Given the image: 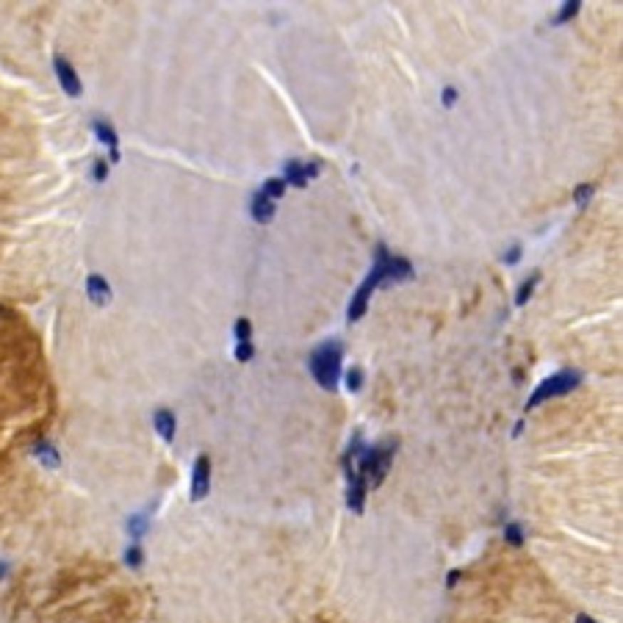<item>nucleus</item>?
Here are the masks:
<instances>
[{
    "mask_svg": "<svg viewBox=\"0 0 623 623\" xmlns=\"http://www.w3.org/2000/svg\"><path fill=\"white\" fill-rule=\"evenodd\" d=\"M125 562H127L130 568H142V562H145V554H142V548L136 546V543L125 551Z\"/></svg>",
    "mask_w": 623,
    "mask_h": 623,
    "instance_id": "5701e85b",
    "label": "nucleus"
},
{
    "mask_svg": "<svg viewBox=\"0 0 623 623\" xmlns=\"http://www.w3.org/2000/svg\"><path fill=\"white\" fill-rule=\"evenodd\" d=\"M538 283H540V272H532L521 286H518V291H515V305H518V308H523V305L529 302V297H532V291H535Z\"/></svg>",
    "mask_w": 623,
    "mask_h": 623,
    "instance_id": "2eb2a0df",
    "label": "nucleus"
},
{
    "mask_svg": "<svg viewBox=\"0 0 623 623\" xmlns=\"http://www.w3.org/2000/svg\"><path fill=\"white\" fill-rule=\"evenodd\" d=\"M261 192H263V194H266L269 199H274V202H277V199L286 194V183H283V177H266Z\"/></svg>",
    "mask_w": 623,
    "mask_h": 623,
    "instance_id": "f3484780",
    "label": "nucleus"
},
{
    "mask_svg": "<svg viewBox=\"0 0 623 623\" xmlns=\"http://www.w3.org/2000/svg\"><path fill=\"white\" fill-rule=\"evenodd\" d=\"M576 623H596L590 615H576Z\"/></svg>",
    "mask_w": 623,
    "mask_h": 623,
    "instance_id": "cd10ccee",
    "label": "nucleus"
},
{
    "mask_svg": "<svg viewBox=\"0 0 623 623\" xmlns=\"http://www.w3.org/2000/svg\"><path fill=\"white\" fill-rule=\"evenodd\" d=\"M249 214H252V219L258 224H269L274 219V214H277V202L266 197L263 192H255L252 194V205H249Z\"/></svg>",
    "mask_w": 623,
    "mask_h": 623,
    "instance_id": "1a4fd4ad",
    "label": "nucleus"
},
{
    "mask_svg": "<svg viewBox=\"0 0 623 623\" xmlns=\"http://www.w3.org/2000/svg\"><path fill=\"white\" fill-rule=\"evenodd\" d=\"M416 277V269L407 258H399V255H388V280L385 283H407Z\"/></svg>",
    "mask_w": 623,
    "mask_h": 623,
    "instance_id": "f8f14e48",
    "label": "nucleus"
},
{
    "mask_svg": "<svg viewBox=\"0 0 623 623\" xmlns=\"http://www.w3.org/2000/svg\"><path fill=\"white\" fill-rule=\"evenodd\" d=\"M579 9H582V3H579V0H568V3H562L560 14L551 20V25H562V23H568V20H573V17L579 14Z\"/></svg>",
    "mask_w": 623,
    "mask_h": 623,
    "instance_id": "a211bd4d",
    "label": "nucleus"
},
{
    "mask_svg": "<svg viewBox=\"0 0 623 623\" xmlns=\"http://www.w3.org/2000/svg\"><path fill=\"white\" fill-rule=\"evenodd\" d=\"M233 335H236V344H249V338H252V322L249 319H236L233 324Z\"/></svg>",
    "mask_w": 623,
    "mask_h": 623,
    "instance_id": "6ab92c4d",
    "label": "nucleus"
},
{
    "mask_svg": "<svg viewBox=\"0 0 623 623\" xmlns=\"http://www.w3.org/2000/svg\"><path fill=\"white\" fill-rule=\"evenodd\" d=\"M457 98H460V95H457V89H454V86H446V89H444V105H446V108H451V105H454V103H457Z\"/></svg>",
    "mask_w": 623,
    "mask_h": 623,
    "instance_id": "a878e982",
    "label": "nucleus"
},
{
    "mask_svg": "<svg viewBox=\"0 0 623 623\" xmlns=\"http://www.w3.org/2000/svg\"><path fill=\"white\" fill-rule=\"evenodd\" d=\"M86 297L92 299L95 305H100V308L111 302V286H108V280L103 274H89L86 277Z\"/></svg>",
    "mask_w": 623,
    "mask_h": 623,
    "instance_id": "9b49d317",
    "label": "nucleus"
},
{
    "mask_svg": "<svg viewBox=\"0 0 623 623\" xmlns=\"http://www.w3.org/2000/svg\"><path fill=\"white\" fill-rule=\"evenodd\" d=\"M521 255H523V247L521 244H513V247L507 249L504 255H501V263H507V266H515L518 261H521Z\"/></svg>",
    "mask_w": 623,
    "mask_h": 623,
    "instance_id": "b1692460",
    "label": "nucleus"
},
{
    "mask_svg": "<svg viewBox=\"0 0 623 623\" xmlns=\"http://www.w3.org/2000/svg\"><path fill=\"white\" fill-rule=\"evenodd\" d=\"M579 382H582V372H576V369H562V372L551 374V377H546V379L535 388V394L526 399V410H535V407L543 404L546 399L571 394Z\"/></svg>",
    "mask_w": 623,
    "mask_h": 623,
    "instance_id": "7ed1b4c3",
    "label": "nucleus"
},
{
    "mask_svg": "<svg viewBox=\"0 0 623 623\" xmlns=\"http://www.w3.org/2000/svg\"><path fill=\"white\" fill-rule=\"evenodd\" d=\"M366 491H369L366 479H363L357 471L347 468V507L355 513V515H360L363 507H366Z\"/></svg>",
    "mask_w": 623,
    "mask_h": 623,
    "instance_id": "0eeeda50",
    "label": "nucleus"
},
{
    "mask_svg": "<svg viewBox=\"0 0 623 623\" xmlns=\"http://www.w3.org/2000/svg\"><path fill=\"white\" fill-rule=\"evenodd\" d=\"M388 247L385 244H377L374 249V263H372V272L366 274V280L355 288V294L349 299L347 305V319L349 324L352 322H360L363 316H366V310H369V299H372L374 288H379L385 280H388Z\"/></svg>",
    "mask_w": 623,
    "mask_h": 623,
    "instance_id": "f03ea898",
    "label": "nucleus"
},
{
    "mask_svg": "<svg viewBox=\"0 0 623 623\" xmlns=\"http://www.w3.org/2000/svg\"><path fill=\"white\" fill-rule=\"evenodd\" d=\"M53 70H56L58 86L64 89V95H70V98H80V95H83V83H80V78H78L75 67L64 58V56H61V53L53 56Z\"/></svg>",
    "mask_w": 623,
    "mask_h": 623,
    "instance_id": "39448f33",
    "label": "nucleus"
},
{
    "mask_svg": "<svg viewBox=\"0 0 623 623\" xmlns=\"http://www.w3.org/2000/svg\"><path fill=\"white\" fill-rule=\"evenodd\" d=\"M92 177H95V183H105V177H108V161L98 158L95 167H92Z\"/></svg>",
    "mask_w": 623,
    "mask_h": 623,
    "instance_id": "393cba45",
    "label": "nucleus"
},
{
    "mask_svg": "<svg viewBox=\"0 0 623 623\" xmlns=\"http://www.w3.org/2000/svg\"><path fill=\"white\" fill-rule=\"evenodd\" d=\"M344 379H347L349 394H357V391L363 388V369H360V366H352V369L344 374Z\"/></svg>",
    "mask_w": 623,
    "mask_h": 623,
    "instance_id": "412c9836",
    "label": "nucleus"
},
{
    "mask_svg": "<svg viewBox=\"0 0 623 623\" xmlns=\"http://www.w3.org/2000/svg\"><path fill=\"white\" fill-rule=\"evenodd\" d=\"M593 194H596V183H579V186L573 189V205H576V208H587Z\"/></svg>",
    "mask_w": 623,
    "mask_h": 623,
    "instance_id": "dca6fc26",
    "label": "nucleus"
},
{
    "mask_svg": "<svg viewBox=\"0 0 623 623\" xmlns=\"http://www.w3.org/2000/svg\"><path fill=\"white\" fill-rule=\"evenodd\" d=\"M233 357H236L239 363H249V360L255 357V347H252V341H249V344H236Z\"/></svg>",
    "mask_w": 623,
    "mask_h": 623,
    "instance_id": "4be33fe9",
    "label": "nucleus"
},
{
    "mask_svg": "<svg viewBox=\"0 0 623 623\" xmlns=\"http://www.w3.org/2000/svg\"><path fill=\"white\" fill-rule=\"evenodd\" d=\"M95 136L108 147L111 152V164H120V136H117V127L108 122V120H95Z\"/></svg>",
    "mask_w": 623,
    "mask_h": 623,
    "instance_id": "6e6552de",
    "label": "nucleus"
},
{
    "mask_svg": "<svg viewBox=\"0 0 623 623\" xmlns=\"http://www.w3.org/2000/svg\"><path fill=\"white\" fill-rule=\"evenodd\" d=\"M152 426H155V432L161 435V441H164V444H172V441H174L177 419H174V413L169 410V407H158V410L152 413Z\"/></svg>",
    "mask_w": 623,
    "mask_h": 623,
    "instance_id": "9d476101",
    "label": "nucleus"
},
{
    "mask_svg": "<svg viewBox=\"0 0 623 623\" xmlns=\"http://www.w3.org/2000/svg\"><path fill=\"white\" fill-rule=\"evenodd\" d=\"M211 493V457L208 454H199L194 460V468H192V501H202V498Z\"/></svg>",
    "mask_w": 623,
    "mask_h": 623,
    "instance_id": "423d86ee",
    "label": "nucleus"
},
{
    "mask_svg": "<svg viewBox=\"0 0 623 623\" xmlns=\"http://www.w3.org/2000/svg\"><path fill=\"white\" fill-rule=\"evenodd\" d=\"M341 360H344V344L335 338H327L319 347L310 349L308 355V372L319 382L322 391H335L341 379Z\"/></svg>",
    "mask_w": 623,
    "mask_h": 623,
    "instance_id": "f257e3e1",
    "label": "nucleus"
},
{
    "mask_svg": "<svg viewBox=\"0 0 623 623\" xmlns=\"http://www.w3.org/2000/svg\"><path fill=\"white\" fill-rule=\"evenodd\" d=\"M460 576H463V571H451L446 576V587H454L457 582H460Z\"/></svg>",
    "mask_w": 623,
    "mask_h": 623,
    "instance_id": "bb28decb",
    "label": "nucleus"
},
{
    "mask_svg": "<svg viewBox=\"0 0 623 623\" xmlns=\"http://www.w3.org/2000/svg\"><path fill=\"white\" fill-rule=\"evenodd\" d=\"M504 540H507L510 546L521 548L523 546V526L521 523H515V521L507 523V526H504Z\"/></svg>",
    "mask_w": 623,
    "mask_h": 623,
    "instance_id": "aec40b11",
    "label": "nucleus"
},
{
    "mask_svg": "<svg viewBox=\"0 0 623 623\" xmlns=\"http://www.w3.org/2000/svg\"><path fill=\"white\" fill-rule=\"evenodd\" d=\"M31 451H33V457H36L42 466H48V468H58V463H61V457H58V449L53 446L50 441H45V438H42V441H36Z\"/></svg>",
    "mask_w": 623,
    "mask_h": 623,
    "instance_id": "ddd939ff",
    "label": "nucleus"
},
{
    "mask_svg": "<svg viewBox=\"0 0 623 623\" xmlns=\"http://www.w3.org/2000/svg\"><path fill=\"white\" fill-rule=\"evenodd\" d=\"M147 529H150V515H147V513H136V515H130V518H127V532H130V538H133V540H142Z\"/></svg>",
    "mask_w": 623,
    "mask_h": 623,
    "instance_id": "4468645a",
    "label": "nucleus"
},
{
    "mask_svg": "<svg viewBox=\"0 0 623 623\" xmlns=\"http://www.w3.org/2000/svg\"><path fill=\"white\" fill-rule=\"evenodd\" d=\"M319 172H322L319 161H286V167H283V183H286V186L305 189Z\"/></svg>",
    "mask_w": 623,
    "mask_h": 623,
    "instance_id": "20e7f679",
    "label": "nucleus"
}]
</instances>
